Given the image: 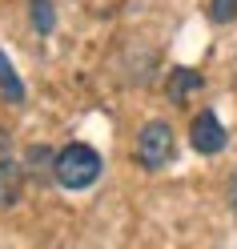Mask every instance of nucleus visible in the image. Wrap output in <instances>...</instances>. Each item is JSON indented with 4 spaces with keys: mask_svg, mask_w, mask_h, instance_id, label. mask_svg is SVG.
<instances>
[{
    "mask_svg": "<svg viewBox=\"0 0 237 249\" xmlns=\"http://www.w3.org/2000/svg\"><path fill=\"white\" fill-rule=\"evenodd\" d=\"M205 85V76L197 72V69H185V65H177L169 72V81H165V92H169V101L173 105H185L189 97H193V92Z\"/></svg>",
    "mask_w": 237,
    "mask_h": 249,
    "instance_id": "39448f33",
    "label": "nucleus"
},
{
    "mask_svg": "<svg viewBox=\"0 0 237 249\" xmlns=\"http://www.w3.org/2000/svg\"><path fill=\"white\" fill-rule=\"evenodd\" d=\"M24 189V173H20V161L12 157V141L8 133L0 129V209H12L20 201Z\"/></svg>",
    "mask_w": 237,
    "mask_h": 249,
    "instance_id": "7ed1b4c3",
    "label": "nucleus"
},
{
    "mask_svg": "<svg viewBox=\"0 0 237 249\" xmlns=\"http://www.w3.org/2000/svg\"><path fill=\"white\" fill-rule=\"evenodd\" d=\"M0 101L24 105V81L17 76V69H12V60H8L4 49H0Z\"/></svg>",
    "mask_w": 237,
    "mask_h": 249,
    "instance_id": "423d86ee",
    "label": "nucleus"
},
{
    "mask_svg": "<svg viewBox=\"0 0 237 249\" xmlns=\"http://www.w3.org/2000/svg\"><path fill=\"white\" fill-rule=\"evenodd\" d=\"M189 141H193L197 153L213 157V153L225 149V129H221V121H217L213 113H197V117H193V129H189Z\"/></svg>",
    "mask_w": 237,
    "mask_h": 249,
    "instance_id": "20e7f679",
    "label": "nucleus"
},
{
    "mask_svg": "<svg viewBox=\"0 0 237 249\" xmlns=\"http://www.w3.org/2000/svg\"><path fill=\"white\" fill-rule=\"evenodd\" d=\"M28 17H33V28L44 36L56 28V12H53V0H28Z\"/></svg>",
    "mask_w": 237,
    "mask_h": 249,
    "instance_id": "0eeeda50",
    "label": "nucleus"
},
{
    "mask_svg": "<svg viewBox=\"0 0 237 249\" xmlns=\"http://www.w3.org/2000/svg\"><path fill=\"white\" fill-rule=\"evenodd\" d=\"M137 161H141V169H149V173H157V169H165L173 161V129L165 121H149L145 129H141Z\"/></svg>",
    "mask_w": 237,
    "mask_h": 249,
    "instance_id": "f03ea898",
    "label": "nucleus"
},
{
    "mask_svg": "<svg viewBox=\"0 0 237 249\" xmlns=\"http://www.w3.org/2000/svg\"><path fill=\"white\" fill-rule=\"evenodd\" d=\"M209 20H217V24L237 20V0H209Z\"/></svg>",
    "mask_w": 237,
    "mask_h": 249,
    "instance_id": "1a4fd4ad",
    "label": "nucleus"
},
{
    "mask_svg": "<svg viewBox=\"0 0 237 249\" xmlns=\"http://www.w3.org/2000/svg\"><path fill=\"white\" fill-rule=\"evenodd\" d=\"M53 177L60 189H89V185H97L101 177V153L85 145V141H73L56 153V165H53Z\"/></svg>",
    "mask_w": 237,
    "mask_h": 249,
    "instance_id": "f257e3e1",
    "label": "nucleus"
},
{
    "mask_svg": "<svg viewBox=\"0 0 237 249\" xmlns=\"http://www.w3.org/2000/svg\"><path fill=\"white\" fill-rule=\"evenodd\" d=\"M53 165H56V157H53V153L44 149V145H33V149H28V169H33L36 177H44Z\"/></svg>",
    "mask_w": 237,
    "mask_h": 249,
    "instance_id": "6e6552de",
    "label": "nucleus"
}]
</instances>
